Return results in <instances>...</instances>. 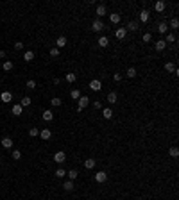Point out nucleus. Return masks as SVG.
I'll return each instance as SVG.
<instances>
[{
  "mask_svg": "<svg viewBox=\"0 0 179 200\" xmlns=\"http://www.w3.org/2000/svg\"><path fill=\"white\" fill-rule=\"evenodd\" d=\"M149 22V11L147 9H142L140 11V23H147Z\"/></svg>",
  "mask_w": 179,
  "mask_h": 200,
  "instance_id": "obj_16",
  "label": "nucleus"
},
{
  "mask_svg": "<svg viewBox=\"0 0 179 200\" xmlns=\"http://www.w3.org/2000/svg\"><path fill=\"white\" fill-rule=\"evenodd\" d=\"M43 120L45 122H52V120H54V113H52L50 109H45L43 111Z\"/></svg>",
  "mask_w": 179,
  "mask_h": 200,
  "instance_id": "obj_18",
  "label": "nucleus"
},
{
  "mask_svg": "<svg viewBox=\"0 0 179 200\" xmlns=\"http://www.w3.org/2000/svg\"><path fill=\"white\" fill-rule=\"evenodd\" d=\"M163 41H165V43H176V34H172V32H167Z\"/></svg>",
  "mask_w": 179,
  "mask_h": 200,
  "instance_id": "obj_23",
  "label": "nucleus"
},
{
  "mask_svg": "<svg viewBox=\"0 0 179 200\" xmlns=\"http://www.w3.org/2000/svg\"><path fill=\"white\" fill-rule=\"evenodd\" d=\"M91 30L93 32H100V30H104V23H102V20H99V18H95L91 22Z\"/></svg>",
  "mask_w": 179,
  "mask_h": 200,
  "instance_id": "obj_2",
  "label": "nucleus"
},
{
  "mask_svg": "<svg viewBox=\"0 0 179 200\" xmlns=\"http://www.w3.org/2000/svg\"><path fill=\"white\" fill-rule=\"evenodd\" d=\"M97 18L100 20L102 16H106V13H108V9H106V5H104V4H100V5H97Z\"/></svg>",
  "mask_w": 179,
  "mask_h": 200,
  "instance_id": "obj_9",
  "label": "nucleus"
},
{
  "mask_svg": "<svg viewBox=\"0 0 179 200\" xmlns=\"http://www.w3.org/2000/svg\"><path fill=\"white\" fill-rule=\"evenodd\" d=\"M65 175H66L65 168H57V170H56V177H65Z\"/></svg>",
  "mask_w": 179,
  "mask_h": 200,
  "instance_id": "obj_41",
  "label": "nucleus"
},
{
  "mask_svg": "<svg viewBox=\"0 0 179 200\" xmlns=\"http://www.w3.org/2000/svg\"><path fill=\"white\" fill-rule=\"evenodd\" d=\"M39 138H41V140H45V141H47V140H50V138H52V131H50V129H43V131H39Z\"/></svg>",
  "mask_w": 179,
  "mask_h": 200,
  "instance_id": "obj_13",
  "label": "nucleus"
},
{
  "mask_svg": "<svg viewBox=\"0 0 179 200\" xmlns=\"http://www.w3.org/2000/svg\"><path fill=\"white\" fill-rule=\"evenodd\" d=\"M168 155H170V157H177L179 155V148H177V146H170V148H168Z\"/></svg>",
  "mask_w": 179,
  "mask_h": 200,
  "instance_id": "obj_31",
  "label": "nucleus"
},
{
  "mask_svg": "<svg viewBox=\"0 0 179 200\" xmlns=\"http://www.w3.org/2000/svg\"><path fill=\"white\" fill-rule=\"evenodd\" d=\"M165 70H167V71H172V73H174V70H176V65H174V63H165Z\"/></svg>",
  "mask_w": 179,
  "mask_h": 200,
  "instance_id": "obj_38",
  "label": "nucleus"
},
{
  "mask_svg": "<svg viewBox=\"0 0 179 200\" xmlns=\"http://www.w3.org/2000/svg\"><path fill=\"white\" fill-rule=\"evenodd\" d=\"M90 102H91V98H90V97H86V95H81V98L77 100V111H79V113H82V109H84V107H88V106H90Z\"/></svg>",
  "mask_w": 179,
  "mask_h": 200,
  "instance_id": "obj_1",
  "label": "nucleus"
},
{
  "mask_svg": "<svg viewBox=\"0 0 179 200\" xmlns=\"http://www.w3.org/2000/svg\"><path fill=\"white\" fill-rule=\"evenodd\" d=\"M90 104H91V106H93V107H95L97 111H99V109H102V104H100L99 100H93V102H90Z\"/></svg>",
  "mask_w": 179,
  "mask_h": 200,
  "instance_id": "obj_43",
  "label": "nucleus"
},
{
  "mask_svg": "<svg viewBox=\"0 0 179 200\" xmlns=\"http://www.w3.org/2000/svg\"><path fill=\"white\" fill-rule=\"evenodd\" d=\"M68 173V181H75V179L79 177V172L77 170H70V172H66Z\"/></svg>",
  "mask_w": 179,
  "mask_h": 200,
  "instance_id": "obj_30",
  "label": "nucleus"
},
{
  "mask_svg": "<svg viewBox=\"0 0 179 200\" xmlns=\"http://www.w3.org/2000/svg\"><path fill=\"white\" fill-rule=\"evenodd\" d=\"M66 45H68V39L65 36H59L56 39V48H63V47H66Z\"/></svg>",
  "mask_w": 179,
  "mask_h": 200,
  "instance_id": "obj_7",
  "label": "nucleus"
},
{
  "mask_svg": "<svg viewBox=\"0 0 179 200\" xmlns=\"http://www.w3.org/2000/svg\"><path fill=\"white\" fill-rule=\"evenodd\" d=\"M97 45H99L100 48H106V47L109 45V38H108V36H100L99 41H97Z\"/></svg>",
  "mask_w": 179,
  "mask_h": 200,
  "instance_id": "obj_11",
  "label": "nucleus"
},
{
  "mask_svg": "<svg viewBox=\"0 0 179 200\" xmlns=\"http://www.w3.org/2000/svg\"><path fill=\"white\" fill-rule=\"evenodd\" d=\"M13 114H15V116H20V114H22V111H23V107L22 106H20V104H16V106H13Z\"/></svg>",
  "mask_w": 179,
  "mask_h": 200,
  "instance_id": "obj_27",
  "label": "nucleus"
},
{
  "mask_svg": "<svg viewBox=\"0 0 179 200\" xmlns=\"http://www.w3.org/2000/svg\"><path fill=\"white\" fill-rule=\"evenodd\" d=\"M91 91H100L102 89V82L99 80V79H93L91 82H90V86H88Z\"/></svg>",
  "mask_w": 179,
  "mask_h": 200,
  "instance_id": "obj_4",
  "label": "nucleus"
},
{
  "mask_svg": "<svg viewBox=\"0 0 179 200\" xmlns=\"http://www.w3.org/2000/svg\"><path fill=\"white\" fill-rule=\"evenodd\" d=\"M125 34H127V30L125 29H117V32H115V36H117V39H124Z\"/></svg>",
  "mask_w": 179,
  "mask_h": 200,
  "instance_id": "obj_26",
  "label": "nucleus"
},
{
  "mask_svg": "<svg viewBox=\"0 0 179 200\" xmlns=\"http://www.w3.org/2000/svg\"><path fill=\"white\" fill-rule=\"evenodd\" d=\"M25 88H27V89H36V80L29 79V80L25 82Z\"/></svg>",
  "mask_w": 179,
  "mask_h": 200,
  "instance_id": "obj_33",
  "label": "nucleus"
},
{
  "mask_svg": "<svg viewBox=\"0 0 179 200\" xmlns=\"http://www.w3.org/2000/svg\"><path fill=\"white\" fill-rule=\"evenodd\" d=\"M120 20H122V16H120L118 13H111V14H109V22H111L113 25H118Z\"/></svg>",
  "mask_w": 179,
  "mask_h": 200,
  "instance_id": "obj_12",
  "label": "nucleus"
},
{
  "mask_svg": "<svg viewBox=\"0 0 179 200\" xmlns=\"http://www.w3.org/2000/svg\"><path fill=\"white\" fill-rule=\"evenodd\" d=\"M73 188H75L73 181H65V182H63V189H65V191H72Z\"/></svg>",
  "mask_w": 179,
  "mask_h": 200,
  "instance_id": "obj_21",
  "label": "nucleus"
},
{
  "mask_svg": "<svg viewBox=\"0 0 179 200\" xmlns=\"http://www.w3.org/2000/svg\"><path fill=\"white\" fill-rule=\"evenodd\" d=\"M95 159H93V157H90V159H86V161H84V166H86L88 168V170H93V168H95Z\"/></svg>",
  "mask_w": 179,
  "mask_h": 200,
  "instance_id": "obj_22",
  "label": "nucleus"
},
{
  "mask_svg": "<svg viewBox=\"0 0 179 200\" xmlns=\"http://www.w3.org/2000/svg\"><path fill=\"white\" fill-rule=\"evenodd\" d=\"M54 161H56L57 164H63V163H65V161H66V154H65V152H63V150H59V152H56V154H54Z\"/></svg>",
  "mask_w": 179,
  "mask_h": 200,
  "instance_id": "obj_3",
  "label": "nucleus"
},
{
  "mask_svg": "<svg viewBox=\"0 0 179 200\" xmlns=\"http://www.w3.org/2000/svg\"><path fill=\"white\" fill-rule=\"evenodd\" d=\"M0 143H2V146H4V148H7V150H9V148L13 146V140H11V138H4L2 141H0Z\"/></svg>",
  "mask_w": 179,
  "mask_h": 200,
  "instance_id": "obj_25",
  "label": "nucleus"
},
{
  "mask_svg": "<svg viewBox=\"0 0 179 200\" xmlns=\"http://www.w3.org/2000/svg\"><path fill=\"white\" fill-rule=\"evenodd\" d=\"M0 100H2L4 104H9L13 100V95H11V91H4L2 95H0Z\"/></svg>",
  "mask_w": 179,
  "mask_h": 200,
  "instance_id": "obj_10",
  "label": "nucleus"
},
{
  "mask_svg": "<svg viewBox=\"0 0 179 200\" xmlns=\"http://www.w3.org/2000/svg\"><path fill=\"white\" fill-rule=\"evenodd\" d=\"M102 116L106 118V120H111V118H113V109H111V107L102 109Z\"/></svg>",
  "mask_w": 179,
  "mask_h": 200,
  "instance_id": "obj_20",
  "label": "nucleus"
},
{
  "mask_svg": "<svg viewBox=\"0 0 179 200\" xmlns=\"http://www.w3.org/2000/svg\"><path fill=\"white\" fill-rule=\"evenodd\" d=\"M70 98H73V100H79V98H81V91H79V89H72V93H70Z\"/></svg>",
  "mask_w": 179,
  "mask_h": 200,
  "instance_id": "obj_34",
  "label": "nucleus"
},
{
  "mask_svg": "<svg viewBox=\"0 0 179 200\" xmlns=\"http://www.w3.org/2000/svg\"><path fill=\"white\" fill-rule=\"evenodd\" d=\"M15 48H16V50H22V48H23V43H22V41H16V43H15Z\"/></svg>",
  "mask_w": 179,
  "mask_h": 200,
  "instance_id": "obj_44",
  "label": "nucleus"
},
{
  "mask_svg": "<svg viewBox=\"0 0 179 200\" xmlns=\"http://www.w3.org/2000/svg\"><path fill=\"white\" fill-rule=\"evenodd\" d=\"M138 27H140V23L136 22V20H133V22L127 23V29H125V30H133V32H136V30H138Z\"/></svg>",
  "mask_w": 179,
  "mask_h": 200,
  "instance_id": "obj_19",
  "label": "nucleus"
},
{
  "mask_svg": "<svg viewBox=\"0 0 179 200\" xmlns=\"http://www.w3.org/2000/svg\"><path fill=\"white\" fill-rule=\"evenodd\" d=\"M177 27H179V20L174 16V18L170 20V29H177Z\"/></svg>",
  "mask_w": 179,
  "mask_h": 200,
  "instance_id": "obj_40",
  "label": "nucleus"
},
{
  "mask_svg": "<svg viewBox=\"0 0 179 200\" xmlns=\"http://www.w3.org/2000/svg\"><path fill=\"white\" fill-rule=\"evenodd\" d=\"M30 102H32V100H30V97H23L22 100H20V106H22V107H29Z\"/></svg>",
  "mask_w": 179,
  "mask_h": 200,
  "instance_id": "obj_29",
  "label": "nucleus"
},
{
  "mask_svg": "<svg viewBox=\"0 0 179 200\" xmlns=\"http://www.w3.org/2000/svg\"><path fill=\"white\" fill-rule=\"evenodd\" d=\"M95 181L100 182V184L106 182V181H108V173H106V172H97V173H95Z\"/></svg>",
  "mask_w": 179,
  "mask_h": 200,
  "instance_id": "obj_8",
  "label": "nucleus"
},
{
  "mask_svg": "<svg viewBox=\"0 0 179 200\" xmlns=\"http://www.w3.org/2000/svg\"><path fill=\"white\" fill-rule=\"evenodd\" d=\"M113 79L117 80V82H120V80H122V73H115V75H113Z\"/></svg>",
  "mask_w": 179,
  "mask_h": 200,
  "instance_id": "obj_45",
  "label": "nucleus"
},
{
  "mask_svg": "<svg viewBox=\"0 0 179 200\" xmlns=\"http://www.w3.org/2000/svg\"><path fill=\"white\" fill-rule=\"evenodd\" d=\"M50 104H52V106H54V107H59V106H61V104H63V100H61L59 97H54V98H52V100H50Z\"/></svg>",
  "mask_w": 179,
  "mask_h": 200,
  "instance_id": "obj_36",
  "label": "nucleus"
},
{
  "mask_svg": "<svg viewBox=\"0 0 179 200\" xmlns=\"http://www.w3.org/2000/svg\"><path fill=\"white\" fill-rule=\"evenodd\" d=\"M65 80H66L68 84H73V82L77 80V75H75L73 71H66V75H65Z\"/></svg>",
  "mask_w": 179,
  "mask_h": 200,
  "instance_id": "obj_15",
  "label": "nucleus"
},
{
  "mask_svg": "<svg viewBox=\"0 0 179 200\" xmlns=\"http://www.w3.org/2000/svg\"><path fill=\"white\" fill-rule=\"evenodd\" d=\"M165 48H167V43H165L163 39H156V41H154V50H156V52H163Z\"/></svg>",
  "mask_w": 179,
  "mask_h": 200,
  "instance_id": "obj_5",
  "label": "nucleus"
},
{
  "mask_svg": "<svg viewBox=\"0 0 179 200\" xmlns=\"http://www.w3.org/2000/svg\"><path fill=\"white\" fill-rule=\"evenodd\" d=\"M142 41H143V43H151V41H152V34L151 32H145L142 36Z\"/></svg>",
  "mask_w": 179,
  "mask_h": 200,
  "instance_id": "obj_35",
  "label": "nucleus"
},
{
  "mask_svg": "<svg viewBox=\"0 0 179 200\" xmlns=\"http://www.w3.org/2000/svg\"><path fill=\"white\" fill-rule=\"evenodd\" d=\"M165 7H167V4L163 2V0H158V2L154 4V11H158V13H163V11H165Z\"/></svg>",
  "mask_w": 179,
  "mask_h": 200,
  "instance_id": "obj_14",
  "label": "nucleus"
},
{
  "mask_svg": "<svg viewBox=\"0 0 179 200\" xmlns=\"http://www.w3.org/2000/svg\"><path fill=\"white\" fill-rule=\"evenodd\" d=\"M29 136H32V138L39 136V129H36V127H30V129H29Z\"/></svg>",
  "mask_w": 179,
  "mask_h": 200,
  "instance_id": "obj_37",
  "label": "nucleus"
},
{
  "mask_svg": "<svg viewBox=\"0 0 179 200\" xmlns=\"http://www.w3.org/2000/svg\"><path fill=\"white\" fill-rule=\"evenodd\" d=\"M11 157H13V159H15V161H18V159H22V152H20V150H13V154H11Z\"/></svg>",
  "mask_w": 179,
  "mask_h": 200,
  "instance_id": "obj_39",
  "label": "nucleus"
},
{
  "mask_svg": "<svg viewBox=\"0 0 179 200\" xmlns=\"http://www.w3.org/2000/svg\"><path fill=\"white\" fill-rule=\"evenodd\" d=\"M125 73H127V77H131V79H134L136 75H138V71H136V68H134V66H129Z\"/></svg>",
  "mask_w": 179,
  "mask_h": 200,
  "instance_id": "obj_28",
  "label": "nucleus"
},
{
  "mask_svg": "<svg viewBox=\"0 0 179 200\" xmlns=\"http://www.w3.org/2000/svg\"><path fill=\"white\" fill-rule=\"evenodd\" d=\"M158 32H160V34H167V32H168V23H167V22H161L160 25H158Z\"/></svg>",
  "mask_w": 179,
  "mask_h": 200,
  "instance_id": "obj_17",
  "label": "nucleus"
},
{
  "mask_svg": "<svg viewBox=\"0 0 179 200\" xmlns=\"http://www.w3.org/2000/svg\"><path fill=\"white\" fill-rule=\"evenodd\" d=\"M0 57H6V52L4 50H0Z\"/></svg>",
  "mask_w": 179,
  "mask_h": 200,
  "instance_id": "obj_46",
  "label": "nucleus"
},
{
  "mask_svg": "<svg viewBox=\"0 0 179 200\" xmlns=\"http://www.w3.org/2000/svg\"><path fill=\"white\" fill-rule=\"evenodd\" d=\"M2 70L4 71H11L13 70V61H6L4 65H2Z\"/></svg>",
  "mask_w": 179,
  "mask_h": 200,
  "instance_id": "obj_32",
  "label": "nucleus"
},
{
  "mask_svg": "<svg viewBox=\"0 0 179 200\" xmlns=\"http://www.w3.org/2000/svg\"><path fill=\"white\" fill-rule=\"evenodd\" d=\"M32 59H34V52H32V50H27L25 54H23V61H25V63H30Z\"/></svg>",
  "mask_w": 179,
  "mask_h": 200,
  "instance_id": "obj_24",
  "label": "nucleus"
},
{
  "mask_svg": "<svg viewBox=\"0 0 179 200\" xmlns=\"http://www.w3.org/2000/svg\"><path fill=\"white\" fill-rule=\"evenodd\" d=\"M57 56H59V48L52 47V48H50V57H57Z\"/></svg>",
  "mask_w": 179,
  "mask_h": 200,
  "instance_id": "obj_42",
  "label": "nucleus"
},
{
  "mask_svg": "<svg viewBox=\"0 0 179 200\" xmlns=\"http://www.w3.org/2000/svg\"><path fill=\"white\" fill-rule=\"evenodd\" d=\"M106 100L111 104V106H113V104H117V102H118V95H117V91H109V93H108V97H106Z\"/></svg>",
  "mask_w": 179,
  "mask_h": 200,
  "instance_id": "obj_6",
  "label": "nucleus"
},
{
  "mask_svg": "<svg viewBox=\"0 0 179 200\" xmlns=\"http://www.w3.org/2000/svg\"><path fill=\"white\" fill-rule=\"evenodd\" d=\"M0 164H2V157H0Z\"/></svg>",
  "mask_w": 179,
  "mask_h": 200,
  "instance_id": "obj_47",
  "label": "nucleus"
}]
</instances>
